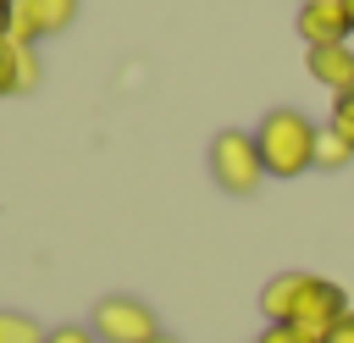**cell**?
<instances>
[{"label": "cell", "instance_id": "obj_16", "mask_svg": "<svg viewBox=\"0 0 354 343\" xmlns=\"http://www.w3.org/2000/svg\"><path fill=\"white\" fill-rule=\"evenodd\" d=\"M326 343H354V310H348V315H343V321L326 332Z\"/></svg>", "mask_w": 354, "mask_h": 343}, {"label": "cell", "instance_id": "obj_13", "mask_svg": "<svg viewBox=\"0 0 354 343\" xmlns=\"http://www.w3.org/2000/svg\"><path fill=\"white\" fill-rule=\"evenodd\" d=\"M254 343H326V337H315V332H304V326H293V321H266V332H260Z\"/></svg>", "mask_w": 354, "mask_h": 343}, {"label": "cell", "instance_id": "obj_9", "mask_svg": "<svg viewBox=\"0 0 354 343\" xmlns=\"http://www.w3.org/2000/svg\"><path fill=\"white\" fill-rule=\"evenodd\" d=\"M348 160H354V144L337 127H321V138H315V172H343Z\"/></svg>", "mask_w": 354, "mask_h": 343}, {"label": "cell", "instance_id": "obj_3", "mask_svg": "<svg viewBox=\"0 0 354 343\" xmlns=\"http://www.w3.org/2000/svg\"><path fill=\"white\" fill-rule=\"evenodd\" d=\"M88 332H94L100 343H155V337H160V321H155V310H149L144 299H133V293H105V299L94 304Z\"/></svg>", "mask_w": 354, "mask_h": 343}, {"label": "cell", "instance_id": "obj_19", "mask_svg": "<svg viewBox=\"0 0 354 343\" xmlns=\"http://www.w3.org/2000/svg\"><path fill=\"white\" fill-rule=\"evenodd\" d=\"M155 343H177V337H166V332H160V337H155Z\"/></svg>", "mask_w": 354, "mask_h": 343}, {"label": "cell", "instance_id": "obj_6", "mask_svg": "<svg viewBox=\"0 0 354 343\" xmlns=\"http://www.w3.org/2000/svg\"><path fill=\"white\" fill-rule=\"evenodd\" d=\"M304 66H310L315 83L332 89V100L354 89V44H315V50L304 55Z\"/></svg>", "mask_w": 354, "mask_h": 343}, {"label": "cell", "instance_id": "obj_1", "mask_svg": "<svg viewBox=\"0 0 354 343\" xmlns=\"http://www.w3.org/2000/svg\"><path fill=\"white\" fill-rule=\"evenodd\" d=\"M315 138H321V127H315L304 111H293V105L266 111L260 127H254L266 177H299V172H310V166H315Z\"/></svg>", "mask_w": 354, "mask_h": 343}, {"label": "cell", "instance_id": "obj_10", "mask_svg": "<svg viewBox=\"0 0 354 343\" xmlns=\"http://www.w3.org/2000/svg\"><path fill=\"white\" fill-rule=\"evenodd\" d=\"M28 6H33L39 33H66L72 17H77V0H28Z\"/></svg>", "mask_w": 354, "mask_h": 343}, {"label": "cell", "instance_id": "obj_4", "mask_svg": "<svg viewBox=\"0 0 354 343\" xmlns=\"http://www.w3.org/2000/svg\"><path fill=\"white\" fill-rule=\"evenodd\" d=\"M343 315H348L343 288H337V282H326V277H310V271H304V288H299V299H293V326H304V332L326 337Z\"/></svg>", "mask_w": 354, "mask_h": 343}, {"label": "cell", "instance_id": "obj_15", "mask_svg": "<svg viewBox=\"0 0 354 343\" xmlns=\"http://www.w3.org/2000/svg\"><path fill=\"white\" fill-rule=\"evenodd\" d=\"M44 343H100V337H94L88 326H72V321H66V326H50Z\"/></svg>", "mask_w": 354, "mask_h": 343}, {"label": "cell", "instance_id": "obj_14", "mask_svg": "<svg viewBox=\"0 0 354 343\" xmlns=\"http://www.w3.org/2000/svg\"><path fill=\"white\" fill-rule=\"evenodd\" d=\"M332 127H337V133H343V138L354 144V89L332 100Z\"/></svg>", "mask_w": 354, "mask_h": 343}, {"label": "cell", "instance_id": "obj_12", "mask_svg": "<svg viewBox=\"0 0 354 343\" xmlns=\"http://www.w3.org/2000/svg\"><path fill=\"white\" fill-rule=\"evenodd\" d=\"M0 343H44V326L28 310H0Z\"/></svg>", "mask_w": 354, "mask_h": 343}, {"label": "cell", "instance_id": "obj_17", "mask_svg": "<svg viewBox=\"0 0 354 343\" xmlns=\"http://www.w3.org/2000/svg\"><path fill=\"white\" fill-rule=\"evenodd\" d=\"M343 11H348V28H354V0H343Z\"/></svg>", "mask_w": 354, "mask_h": 343}, {"label": "cell", "instance_id": "obj_7", "mask_svg": "<svg viewBox=\"0 0 354 343\" xmlns=\"http://www.w3.org/2000/svg\"><path fill=\"white\" fill-rule=\"evenodd\" d=\"M39 77H44L39 50L33 44H11L0 33V94H28V89H39Z\"/></svg>", "mask_w": 354, "mask_h": 343}, {"label": "cell", "instance_id": "obj_2", "mask_svg": "<svg viewBox=\"0 0 354 343\" xmlns=\"http://www.w3.org/2000/svg\"><path fill=\"white\" fill-rule=\"evenodd\" d=\"M210 177H216L227 194H254V188L266 183V160H260L254 133L221 127V133L210 138Z\"/></svg>", "mask_w": 354, "mask_h": 343}, {"label": "cell", "instance_id": "obj_8", "mask_svg": "<svg viewBox=\"0 0 354 343\" xmlns=\"http://www.w3.org/2000/svg\"><path fill=\"white\" fill-rule=\"evenodd\" d=\"M299 288H304V271H277V277L260 288V310H266V321H293V299H299Z\"/></svg>", "mask_w": 354, "mask_h": 343}, {"label": "cell", "instance_id": "obj_18", "mask_svg": "<svg viewBox=\"0 0 354 343\" xmlns=\"http://www.w3.org/2000/svg\"><path fill=\"white\" fill-rule=\"evenodd\" d=\"M6 11H11V0H0V22H6Z\"/></svg>", "mask_w": 354, "mask_h": 343}, {"label": "cell", "instance_id": "obj_11", "mask_svg": "<svg viewBox=\"0 0 354 343\" xmlns=\"http://www.w3.org/2000/svg\"><path fill=\"white\" fill-rule=\"evenodd\" d=\"M0 33H6L11 44H33V39H44V33H39V22H33V6H28V0H11V11H6V22H0Z\"/></svg>", "mask_w": 354, "mask_h": 343}, {"label": "cell", "instance_id": "obj_5", "mask_svg": "<svg viewBox=\"0 0 354 343\" xmlns=\"http://www.w3.org/2000/svg\"><path fill=\"white\" fill-rule=\"evenodd\" d=\"M299 33L310 39V50L315 44H348V11H343V0H304L299 6Z\"/></svg>", "mask_w": 354, "mask_h": 343}]
</instances>
